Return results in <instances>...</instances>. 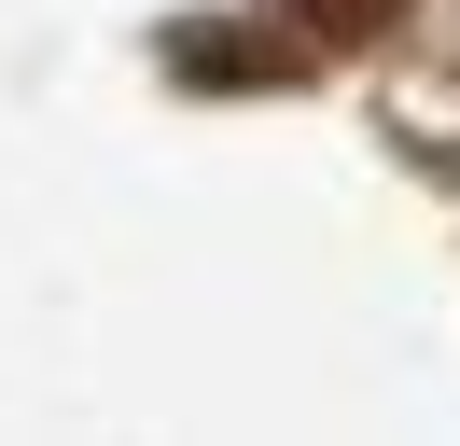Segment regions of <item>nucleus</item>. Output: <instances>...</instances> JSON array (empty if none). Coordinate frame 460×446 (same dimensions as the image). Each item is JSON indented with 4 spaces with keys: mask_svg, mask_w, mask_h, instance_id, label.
<instances>
[{
    "mask_svg": "<svg viewBox=\"0 0 460 446\" xmlns=\"http://www.w3.org/2000/svg\"><path fill=\"white\" fill-rule=\"evenodd\" d=\"M293 28H307V42H391L404 28V0H279Z\"/></svg>",
    "mask_w": 460,
    "mask_h": 446,
    "instance_id": "1",
    "label": "nucleus"
}]
</instances>
